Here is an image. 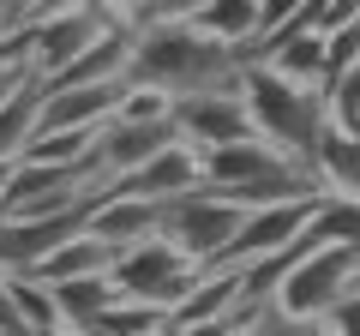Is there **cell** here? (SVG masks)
Listing matches in <instances>:
<instances>
[{"mask_svg": "<svg viewBox=\"0 0 360 336\" xmlns=\"http://www.w3.org/2000/svg\"><path fill=\"white\" fill-rule=\"evenodd\" d=\"M246 336H330L324 324H300V318H283V312H258L246 324Z\"/></svg>", "mask_w": 360, "mask_h": 336, "instance_id": "cell-24", "label": "cell"}, {"mask_svg": "<svg viewBox=\"0 0 360 336\" xmlns=\"http://www.w3.org/2000/svg\"><path fill=\"white\" fill-rule=\"evenodd\" d=\"M103 30H127V25H115L103 6H72V13L37 18V25H30V72L49 84V78L60 72V66H72L90 42L103 37Z\"/></svg>", "mask_w": 360, "mask_h": 336, "instance_id": "cell-7", "label": "cell"}, {"mask_svg": "<svg viewBox=\"0 0 360 336\" xmlns=\"http://www.w3.org/2000/svg\"><path fill=\"white\" fill-rule=\"evenodd\" d=\"M319 324H324V330H330V336H360V276H354V283H348V295L336 300V306L324 312Z\"/></svg>", "mask_w": 360, "mask_h": 336, "instance_id": "cell-22", "label": "cell"}, {"mask_svg": "<svg viewBox=\"0 0 360 336\" xmlns=\"http://www.w3.org/2000/svg\"><path fill=\"white\" fill-rule=\"evenodd\" d=\"M240 103H246V120H252V138H264L270 150L288 156L295 168H307L319 132L330 127L319 91H300V84L276 78L270 66H258V60L240 72Z\"/></svg>", "mask_w": 360, "mask_h": 336, "instance_id": "cell-2", "label": "cell"}, {"mask_svg": "<svg viewBox=\"0 0 360 336\" xmlns=\"http://www.w3.org/2000/svg\"><path fill=\"white\" fill-rule=\"evenodd\" d=\"M49 295H54V306H60L66 330H90V324L115 306V283H108V276H72V283H54Z\"/></svg>", "mask_w": 360, "mask_h": 336, "instance_id": "cell-18", "label": "cell"}, {"mask_svg": "<svg viewBox=\"0 0 360 336\" xmlns=\"http://www.w3.org/2000/svg\"><path fill=\"white\" fill-rule=\"evenodd\" d=\"M360 276V259L348 252V246H312V252H300L295 264H288L283 288H276V300H270V312H283V318H300V324H319L324 312L336 306V300L348 295V283Z\"/></svg>", "mask_w": 360, "mask_h": 336, "instance_id": "cell-5", "label": "cell"}, {"mask_svg": "<svg viewBox=\"0 0 360 336\" xmlns=\"http://www.w3.org/2000/svg\"><path fill=\"white\" fill-rule=\"evenodd\" d=\"M234 228H240V210H234L229 198L205 193V186L156 205V240H168L180 259H193L198 271H210V264L222 259V246L234 240Z\"/></svg>", "mask_w": 360, "mask_h": 336, "instance_id": "cell-4", "label": "cell"}, {"mask_svg": "<svg viewBox=\"0 0 360 336\" xmlns=\"http://www.w3.org/2000/svg\"><path fill=\"white\" fill-rule=\"evenodd\" d=\"M108 264H115V252H108L103 240H90V234H72L60 252H49V259L30 271V283L54 288V283H72V276H108Z\"/></svg>", "mask_w": 360, "mask_h": 336, "instance_id": "cell-16", "label": "cell"}, {"mask_svg": "<svg viewBox=\"0 0 360 336\" xmlns=\"http://www.w3.org/2000/svg\"><path fill=\"white\" fill-rule=\"evenodd\" d=\"M307 174H312V186L324 198H360V138L324 127L319 144H312V156H307Z\"/></svg>", "mask_w": 360, "mask_h": 336, "instance_id": "cell-12", "label": "cell"}, {"mask_svg": "<svg viewBox=\"0 0 360 336\" xmlns=\"http://www.w3.org/2000/svg\"><path fill=\"white\" fill-rule=\"evenodd\" d=\"M198 264L193 259H180L168 240H139V246H127V252H115V264H108V283H115V300H139V306H156V312H168L174 318V306L186 295H193V283H198Z\"/></svg>", "mask_w": 360, "mask_h": 336, "instance_id": "cell-3", "label": "cell"}, {"mask_svg": "<svg viewBox=\"0 0 360 336\" xmlns=\"http://www.w3.org/2000/svg\"><path fill=\"white\" fill-rule=\"evenodd\" d=\"M42 18V0H0V37H18Z\"/></svg>", "mask_w": 360, "mask_h": 336, "instance_id": "cell-25", "label": "cell"}, {"mask_svg": "<svg viewBox=\"0 0 360 336\" xmlns=\"http://www.w3.org/2000/svg\"><path fill=\"white\" fill-rule=\"evenodd\" d=\"M37 115H42V78H25L0 103V162H18L25 156V144L37 138Z\"/></svg>", "mask_w": 360, "mask_h": 336, "instance_id": "cell-17", "label": "cell"}, {"mask_svg": "<svg viewBox=\"0 0 360 336\" xmlns=\"http://www.w3.org/2000/svg\"><path fill=\"white\" fill-rule=\"evenodd\" d=\"M240 54L198 37L193 25H144L132 30L127 54V91H156L168 103L205 91H240Z\"/></svg>", "mask_w": 360, "mask_h": 336, "instance_id": "cell-1", "label": "cell"}, {"mask_svg": "<svg viewBox=\"0 0 360 336\" xmlns=\"http://www.w3.org/2000/svg\"><path fill=\"white\" fill-rule=\"evenodd\" d=\"M193 186H198V150L193 144H168V150H156L139 174H127L108 193L139 198V205H162V198H180V193H193Z\"/></svg>", "mask_w": 360, "mask_h": 336, "instance_id": "cell-11", "label": "cell"}, {"mask_svg": "<svg viewBox=\"0 0 360 336\" xmlns=\"http://www.w3.org/2000/svg\"><path fill=\"white\" fill-rule=\"evenodd\" d=\"M127 54H132V30H103V37L90 42L72 66L42 84V91H84V84H120L127 78Z\"/></svg>", "mask_w": 360, "mask_h": 336, "instance_id": "cell-13", "label": "cell"}, {"mask_svg": "<svg viewBox=\"0 0 360 336\" xmlns=\"http://www.w3.org/2000/svg\"><path fill=\"white\" fill-rule=\"evenodd\" d=\"M295 174L288 156H276L264 138H240V144H222V150H198V186L217 198L246 193V186H264V181H283Z\"/></svg>", "mask_w": 360, "mask_h": 336, "instance_id": "cell-9", "label": "cell"}, {"mask_svg": "<svg viewBox=\"0 0 360 336\" xmlns=\"http://www.w3.org/2000/svg\"><path fill=\"white\" fill-rule=\"evenodd\" d=\"M168 127H174L180 144L193 150H222V144L252 138V120H246L240 91H205V96H180L168 108Z\"/></svg>", "mask_w": 360, "mask_h": 336, "instance_id": "cell-8", "label": "cell"}, {"mask_svg": "<svg viewBox=\"0 0 360 336\" xmlns=\"http://www.w3.org/2000/svg\"><path fill=\"white\" fill-rule=\"evenodd\" d=\"M6 174H13V162H0V186H6Z\"/></svg>", "mask_w": 360, "mask_h": 336, "instance_id": "cell-26", "label": "cell"}, {"mask_svg": "<svg viewBox=\"0 0 360 336\" xmlns=\"http://www.w3.org/2000/svg\"><path fill=\"white\" fill-rule=\"evenodd\" d=\"M168 312H156V306H139V300H115V306L103 312V318L90 324L96 336H156V330H168Z\"/></svg>", "mask_w": 360, "mask_h": 336, "instance_id": "cell-19", "label": "cell"}, {"mask_svg": "<svg viewBox=\"0 0 360 336\" xmlns=\"http://www.w3.org/2000/svg\"><path fill=\"white\" fill-rule=\"evenodd\" d=\"M312 210H319V198H295V205L246 210L240 228H234V240L222 246V259L210 264V271H246V264H258V259H270V252L295 246L300 234L312 228Z\"/></svg>", "mask_w": 360, "mask_h": 336, "instance_id": "cell-6", "label": "cell"}, {"mask_svg": "<svg viewBox=\"0 0 360 336\" xmlns=\"http://www.w3.org/2000/svg\"><path fill=\"white\" fill-rule=\"evenodd\" d=\"M210 0H144V13H139V25L132 30H144V25H186L193 13H205Z\"/></svg>", "mask_w": 360, "mask_h": 336, "instance_id": "cell-21", "label": "cell"}, {"mask_svg": "<svg viewBox=\"0 0 360 336\" xmlns=\"http://www.w3.org/2000/svg\"><path fill=\"white\" fill-rule=\"evenodd\" d=\"M84 234H90V240H103L108 252H127V246H139V240H150V234H156V205L103 193V198H96V210H90V222H84Z\"/></svg>", "mask_w": 360, "mask_h": 336, "instance_id": "cell-14", "label": "cell"}, {"mask_svg": "<svg viewBox=\"0 0 360 336\" xmlns=\"http://www.w3.org/2000/svg\"><path fill=\"white\" fill-rule=\"evenodd\" d=\"M354 66H360V25L330 30V37H324V84H319V96L330 91L342 72H354Z\"/></svg>", "mask_w": 360, "mask_h": 336, "instance_id": "cell-20", "label": "cell"}, {"mask_svg": "<svg viewBox=\"0 0 360 336\" xmlns=\"http://www.w3.org/2000/svg\"><path fill=\"white\" fill-rule=\"evenodd\" d=\"M168 96H156V91H127L120 96V108H115V120H168Z\"/></svg>", "mask_w": 360, "mask_h": 336, "instance_id": "cell-23", "label": "cell"}, {"mask_svg": "<svg viewBox=\"0 0 360 336\" xmlns=\"http://www.w3.org/2000/svg\"><path fill=\"white\" fill-rule=\"evenodd\" d=\"M168 144H180L168 120H108V127L96 132V144H90V156H96L103 186H120L127 174H139V168L150 162L156 150H168Z\"/></svg>", "mask_w": 360, "mask_h": 336, "instance_id": "cell-10", "label": "cell"}, {"mask_svg": "<svg viewBox=\"0 0 360 336\" xmlns=\"http://www.w3.org/2000/svg\"><path fill=\"white\" fill-rule=\"evenodd\" d=\"M186 25H193L198 37L234 49V54H240V66H246V60H252V49H258V0H210L205 13H193Z\"/></svg>", "mask_w": 360, "mask_h": 336, "instance_id": "cell-15", "label": "cell"}]
</instances>
